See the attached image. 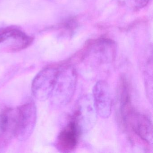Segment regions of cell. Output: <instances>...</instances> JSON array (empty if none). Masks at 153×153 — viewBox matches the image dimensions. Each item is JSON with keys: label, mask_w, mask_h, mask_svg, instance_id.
<instances>
[{"label": "cell", "mask_w": 153, "mask_h": 153, "mask_svg": "<svg viewBox=\"0 0 153 153\" xmlns=\"http://www.w3.org/2000/svg\"><path fill=\"white\" fill-rule=\"evenodd\" d=\"M124 129L129 132L131 141H140L148 146L152 142V125L149 118L131 107L120 117Z\"/></svg>", "instance_id": "6da1fadb"}, {"label": "cell", "mask_w": 153, "mask_h": 153, "mask_svg": "<svg viewBox=\"0 0 153 153\" xmlns=\"http://www.w3.org/2000/svg\"><path fill=\"white\" fill-rule=\"evenodd\" d=\"M61 68V63L45 67L36 76L32 83V93L39 101L51 96Z\"/></svg>", "instance_id": "7a4b0ae2"}, {"label": "cell", "mask_w": 153, "mask_h": 153, "mask_svg": "<svg viewBox=\"0 0 153 153\" xmlns=\"http://www.w3.org/2000/svg\"><path fill=\"white\" fill-rule=\"evenodd\" d=\"M61 68L52 96L54 95L58 103L66 105L74 95L77 83V75L72 66L66 61L61 62Z\"/></svg>", "instance_id": "3957f363"}, {"label": "cell", "mask_w": 153, "mask_h": 153, "mask_svg": "<svg viewBox=\"0 0 153 153\" xmlns=\"http://www.w3.org/2000/svg\"><path fill=\"white\" fill-rule=\"evenodd\" d=\"M16 131L15 138L20 140L28 139L33 131L36 120V108L33 102L16 108Z\"/></svg>", "instance_id": "277c9868"}, {"label": "cell", "mask_w": 153, "mask_h": 153, "mask_svg": "<svg viewBox=\"0 0 153 153\" xmlns=\"http://www.w3.org/2000/svg\"><path fill=\"white\" fill-rule=\"evenodd\" d=\"M82 131L73 115L68 124L62 129L56 142L57 149L62 153H70L76 148Z\"/></svg>", "instance_id": "5b68a950"}, {"label": "cell", "mask_w": 153, "mask_h": 153, "mask_svg": "<svg viewBox=\"0 0 153 153\" xmlns=\"http://www.w3.org/2000/svg\"><path fill=\"white\" fill-rule=\"evenodd\" d=\"M93 103L97 114L101 118H109L111 113V95L107 82L100 80L93 88Z\"/></svg>", "instance_id": "8992f818"}, {"label": "cell", "mask_w": 153, "mask_h": 153, "mask_svg": "<svg viewBox=\"0 0 153 153\" xmlns=\"http://www.w3.org/2000/svg\"><path fill=\"white\" fill-rule=\"evenodd\" d=\"M9 40L15 41V46L12 51H16L27 48L32 44L33 39L20 29L14 27L0 29V43Z\"/></svg>", "instance_id": "52a82bcc"}]
</instances>
